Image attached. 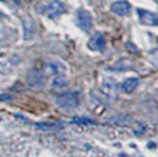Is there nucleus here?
Segmentation results:
<instances>
[{
  "label": "nucleus",
  "instance_id": "nucleus-1",
  "mask_svg": "<svg viewBox=\"0 0 158 157\" xmlns=\"http://www.w3.org/2000/svg\"><path fill=\"white\" fill-rule=\"evenodd\" d=\"M56 103L59 105L60 108L65 109V110H71L77 108L79 104V95L77 91H69L64 92L59 95L56 98Z\"/></svg>",
  "mask_w": 158,
  "mask_h": 157
},
{
  "label": "nucleus",
  "instance_id": "nucleus-2",
  "mask_svg": "<svg viewBox=\"0 0 158 157\" xmlns=\"http://www.w3.org/2000/svg\"><path fill=\"white\" fill-rule=\"evenodd\" d=\"M65 4L63 1H60V0H51V1H48L44 6V10H43L44 14L46 15L47 18H51V19L58 18L59 15L65 13Z\"/></svg>",
  "mask_w": 158,
  "mask_h": 157
},
{
  "label": "nucleus",
  "instance_id": "nucleus-3",
  "mask_svg": "<svg viewBox=\"0 0 158 157\" xmlns=\"http://www.w3.org/2000/svg\"><path fill=\"white\" fill-rule=\"evenodd\" d=\"M76 24L77 26L84 31V32H89L93 26V19L92 15L89 11H86L84 8H78L76 11Z\"/></svg>",
  "mask_w": 158,
  "mask_h": 157
},
{
  "label": "nucleus",
  "instance_id": "nucleus-4",
  "mask_svg": "<svg viewBox=\"0 0 158 157\" xmlns=\"http://www.w3.org/2000/svg\"><path fill=\"white\" fill-rule=\"evenodd\" d=\"M26 80H27V85L30 86L31 89H33V90H40L43 86L45 85L46 77H45V74L43 72L32 70L31 72H28Z\"/></svg>",
  "mask_w": 158,
  "mask_h": 157
},
{
  "label": "nucleus",
  "instance_id": "nucleus-5",
  "mask_svg": "<svg viewBox=\"0 0 158 157\" xmlns=\"http://www.w3.org/2000/svg\"><path fill=\"white\" fill-rule=\"evenodd\" d=\"M139 21L145 26H158V14L153 13L151 11L138 8L137 10Z\"/></svg>",
  "mask_w": 158,
  "mask_h": 157
},
{
  "label": "nucleus",
  "instance_id": "nucleus-6",
  "mask_svg": "<svg viewBox=\"0 0 158 157\" xmlns=\"http://www.w3.org/2000/svg\"><path fill=\"white\" fill-rule=\"evenodd\" d=\"M44 72L46 73V74H56V76H58V74H63L64 72H66L67 70V67H66L61 62H57V60H51V62H46L45 64H44Z\"/></svg>",
  "mask_w": 158,
  "mask_h": 157
},
{
  "label": "nucleus",
  "instance_id": "nucleus-7",
  "mask_svg": "<svg viewBox=\"0 0 158 157\" xmlns=\"http://www.w3.org/2000/svg\"><path fill=\"white\" fill-rule=\"evenodd\" d=\"M111 11L119 17H126L131 12V5L126 0H118L111 5Z\"/></svg>",
  "mask_w": 158,
  "mask_h": 157
},
{
  "label": "nucleus",
  "instance_id": "nucleus-8",
  "mask_svg": "<svg viewBox=\"0 0 158 157\" xmlns=\"http://www.w3.org/2000/svg\"><path fill=\"white\" fill-rule=\"evenodd\" d=\"M105 45L106 40L103 33H96L92 38L89 40V44H87L91 51H97V52H102L105 49Z\"/></svg>",
  "mask_w": 158,
  "mask_h": 157
},
{
  "label": "nucleus",
  "instance_id": "nucleus-9",
  "mask_svg": "<svg viewBox=\"0 0 158 157\" xmlns=\"http://www.w3.org/2000/svg\"><path fill=\"white\" fill-rule=\"evenodd\" d=\"M139 85V79L137 77H129L120 84V91L124 93H132Z\"/></svg>",
  "mask_w": 158,
  "mask_h": 157
},
{
  "label": "nucleus",
  "instance_id": "nucleus-10",
  "mask_svg": "<svg viewBox=\"0 0 158 157\" xmlns=\"http://www.w3.org/2000/svg\"><path fill=\"white\" fill-rule=\"evenodd\" d=\"M103 90L107 96L110 97H116L117 96V91H118V85L116 84V82L112 78H107L104 80L103 83Z\"/></svg>",
  "mask_w": 158,
  "mask_h": 157
},
{
  "label": "nucleus",
  "instance_id": "nucleus-11",
  "mask_svg": "<svg viewBox=\"0 0 158 157\" xmlns=\"http://www.w3.org/2000/svg\"><path fill=\"white\" fill-rule=\"evenodd\" d=\"M35 128L43 131H54L64 129V124L60 122H41V123H37Z\"/></svg>",
  "mask_w": 158,
  "mask_h": 157
},
{
  "label": "nucleus",
  "instance_id": "nucleus-12",
  "mask_svg": "<svg viewBox=\"0 0 158 157\" xmlns=\"http://www.w3.org/2000/svg\"><path fill=\"white\" fill-rule=\"evenodd\" d=\"M52 86L54 87V89H58V90H60V89H64V87H66V86H67V79H66L64 76L58 74L56 78L53 79Z\"/></svg>",
  "mask_w": 158,
  "mask_h": 157
},
{
  "label": "nucleus",
  "instance_id": "nucleus-13",
  "mask_svg": "<svg viewBox=\"0 0 158 157\" xmlns=\"http://www.w3.org/2000/svg\"><path fill=\"white\" fill-rule=\"evenodd\" d=\"M72 122L73 123H76V124H79V125H93V124H96V122L92 121L91 118H85V117H76V118H73Z\"/></svg>",
  "mask_w": 158,
  "mask_h": 157
},
{
  "label": "nucleus",
  "instance_id": "nucleus-14",
  "mask_svg": "<svg viewBox=\"0 0 158 157\" xmlns=\"http://www.w3.org/2000/svg\"><path fill=\"white\" fill-rule=\"evenodd\" d=\"M12 99L11 95H0V102H5V100H10Z\"/></svg>",
  "mask_w": 158,
  "mask_h": 157
},
{
  "label": "nucleus",
  "instance_id": "nucleus-15",
  "mask_svg": "<svg viewBox=\"0 0 158 157\" xmlns=\"http://www.w3.org/2000/svg\"><path fill=\"white\" fill-rule=\"evenodd\" d=\"M12 1H14V2H19L20 0H12Z\"/></svg>",
  "mask_w": 158,
  "mask_h": 157
},
{
  "label": "nucleus",
  "instance_id": "nucleus-16",
  "mask_svg": "<svg viewBox=\"0 0 158 157\" xmlns=\"http://www.w3.org/2000/svg\"><path fill=\"white\" fill-rule=\"evenodd\" d=\"M157 41H158V38H157Z\"/></svg>",
  "mask_w": 158,
  "mask_h": 157
}]
</instances>
